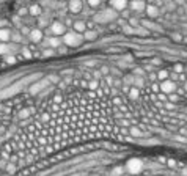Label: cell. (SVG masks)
Returning <instances> with one entry per match:
<instances>
[{"label":"cell","instance_id":"obj_1","mask_svg":"<svg viewBox=\"0 0 187 176\" xmlns=\"http://www.w3.org/2000/svg\"><path fill=\"white\" fill-rule=\"evenodd\" d=\"M83 41V35L76 33V32H71V33H64L63 35V43L68 46V47H77L80 46Z\"/></svg>","mask_w":187,"mask_h":176},{"label":"cell","instance_id":"obj_2","mask_svg":"<svg viewBox=\"0 0 187 176\" xmlns=\"http://www.w3.org/2000/svg\"><path fill=\"white\" fill-rule=\"evenodd\" d=\"M118 13L115 10H104L95 16V21L99 24H106V22H112V21H116Z\"/></svg>","mask_w":187,"mask_h":176},{"label":"cell","instance_id":"obj_3","mask_svg":"<svg viewBox=\"0 0 187 176\" xmlns=\"http://www.w3.org/2000/svg\"><path fill=\"white\" fill-rule=\"evenodd\" d=\"M24 82H25V80H21V82L14 83L13 87H8V88L2 90V91H0V99H6V98H11V96H14L16 93H19V91H21V90L24 88Z\"/></svg>","mask_w":187,"mask_h":176},{"label":"cell","instance_id":"obj_4","mask_svg":"<svg viewBox=\"0 0 187 176\" xmlns=\"http://www.w3.org/2000/svg\"><path fill=\"white\" fill-rule=\"evenodd\" d=\"M126 168H127V171L137 174V173H140V171L143 170V162L140 160V159H130L127 162V165H126Z\"/></svg>","mask_w":187,"mask_h":176},{"label":"cell","instance_id":"obj_5","mask_svg":"<svg viewBox=\"0 0 187 176\" xmlns=\"http://www.w3.org/2000/svg\"><path fill=\"white\" fill-rule=\"evenodd\" d=\"M161 90H162V93H165V95H171L173 91L176 90V83L173 80H170V79H167V80H164L161 83Z\"/></svg>","mask_w":187,"mask_h":176},{"label":"cell","instance_id":"obj_6","mask_svg":"<svg viewBox=\"0 0 187 176\" xmlns=\"http://www.w3.org/2000/svg\"><path fill=\"white\" fill-rule=\"evenodd\" d=\"M49 85V79H44V80H40V82H36V83H32V87H30V93L32 95H36V93H40V91L43 88H46Z\"/></svg>","mask_w":187,"mask_h":176},{"label":"cell","instance_id":"obj_7","mask_svg":"<svg viewBox=\"0 0 187 176\" xmlns=\"http://www.w3.org/2000/svg\"><path fill=\"white\" fill-rule=\"evenodd\" d=\"M129 8L132 11H145V8H146V3H145V0H130L129 2Z\"/></svg>","mask_w":187,"mask_h":176},{"label":"cell","instance_id":"obj_8","mask_svg":"<svg viewBox=\"0 0 187 176\" xmlns=\"http://www.w3.org/2000/svg\"><path fill=\"white\" fill-rule=\"evenodd\" d=\"M82 6H83L82 0H69V3H68L69 11H71V13H74V14L80 13V11H82Z\"/></svg>","mask_w":187,"mask_h":176},{"label":"cell","instance_id":"obj_9","mask_svg":"<svg viewBox=\"0 0 187 176\" xmlns=\"http://www.w3.org/2000/svg\"><path fill=\"white\" fill-rule=\"evenodd\" d=\"M110 5H112V8H113L115 11H123V10H126V6L129 5V2L127 0H110Z\"/></svg>","mask_w":187,"mask_h":176},{"label":"cell","instance_id":"obj_10","mask_svg":"<svg viewBox=\"0 0 187 176\" xmlns=\"http://www.w3.org/2000/svg\"><path fill=\"white\" fill-rule=\"evenodd\" d=\"M50 30H52L54 35L58 36V35H64V33H66V27H64L61 22L57 21V22H54V24L50 25Z\"/></svg>","mask_w":187,"mask_h":176},{"label":"cell","instance_id":"obj_11","mask_svg":"<svg viewBox=\"0 0 187 176\" xmlns=\"http://www.w3.org/2000/svg\"><path fill=\"white\" fill-rule=\"evenodd\" d=\"M30 40L33 41V43H41V40H43V36H44V33L40 30V29H35V30H30Z\"/></svg>","mask_w":187,"mask_h":176},{"label":"cell","instance_id":"obj_12","mask_svg":"<svg viewBox=\"0 0 187 176\" xmlns=\"http://www.w3.org/2000/svg\"><path fill=\"white\" fill-rule=\"evenodd\" d=\"M145 11H146V14L149 16V17H157L159 16V8L156 6V5H146V8H145Z\"/></svg>","mask_w":187,"mask_h":176},{"label":"cell","instance_id":"obj_13","mask_svg":"<svg viewBox=\"0 0 187 176\" xmlns=\"http://www.w3.org/2000/svg\"><path fill=\"white\" fill-rule=\"evenodd\" d=\"M72 27H74V32H76V33H85L87 32V25H85V22H82V21H76L72 24Z\"/></svg>","mask_w":187,"mask_h":176},{"label":"cell","instance_id":"obj_14","mask_svg":"<svg viewBox=\"0 0 187 176\" xmlns=\"http://www.w3.org/2000/svg\"><path fill=\"white\" fill-rule=\"evenodd\" d=\"M61 43H63V40H60V38H49V41H47V44L50 46V47H60L61 46Z\"/></svg>","mask_w":187,"mask_h":176},{"label":"cell","instance_id":"obj_15","mask_svg":"<svg viewBox=\"0 0 187 176\" xmlns=\"http://www.w3.org/2000/svg\"><path fill=\"white\" fill-rule=\"evenodd\" d=\"M129 132L132 134L134 137H142V135H143V132L140 131L138 127H135V126H130V127H129Z\"/></svg>","mask_w":187,"mask_h":176},{"label":"cell","instance_id":"obj_16","mask_svg":"<svg viewBox=\"0 0 187 176\" xmlns=\"http://www.w3.org/2000/svg\"><path fill=\"white\" fill-rule=\"evenodd\" d=\"M11 38V33L8 30H0V41H8Z\"/></svg>","mask_w":187,"mask_h":176},{"label":"cell","instance_id":"obj_17","mask_svg":"<svg viewBox=\"0 0 187 176\" xmlns=\"http://www.w3.org/2000/svg\"><path fill=\"white\" fill-rule=\"evenodd\" d=\"M30 14H33V16H40L41 14V6L40 5H33V6H30Z\"/></svg>","mask_w":187,"mask_h":176},{"label":"cell","instance_id":"obj_18","mask_svg":"<svg viewBox=\"0 0 187 176\" xmlns=\"http://www.w3.org/2000/svg\"><path fill=\"white\" fill-rule=\"evenodd\" d=\"M142 25L145 27V29L148 30V29H151V30H159V27L156 25V24H151V22H148V21H145V22H142Z\"/></svg>","mask_w":187,"mask_h":176},{"label":"cell","instance_id":"obj_19","mask_svg":"<svg viewBox=\"0 0 187 176\" xmlns=\"http://www.w3.org/2000/svg\"><path fill=\"white\" fill-rule=\"evenodd\" d=\"M83 38H87V40H95V38H96V32H95V30H87L85 35H83Z\"/></svg>","mask_w":187,"mask_h":176},{"label":"cell","instance_id":"obj_20","mask_svg":"<svg viewBox=\"0 0 187 176\" xmlns=\"http://www.w3.org/2000/svg\"><path fill=\"white\" fill-rule=\"evenodd\" d=\"M157 77L161 79V80H167V77L170 79V72H168V71H165V69H164V71H161V72L157 74Z\"/></svg>","mask_w":187,"mask_h":176},{"label":"cell","instance_id":"obj_21","mask_svg":"<svg viewBox=\"0 0 187 176\" xmlns=\"http://www.w3.org/2000/svg\"><path fill=\"white\" fill-rule=\"evenodd\" d=\"M129 95H130V98L137 99V98H138V90H137V88H132V90H130V93H129Z\"/></svg>","mask_w":187,"mask_h":176},{"label":"cell","instance_id":"obj_22","mask_svg":"<svg viewBox=\"0 0 187 176\" xmlns=\"http://www.w3.org/2000/svg\"><path fill=\"white\" fill-rule=\"evenodd\" d=\"M30 115V110H22V112L19 113V118H27Z\"/></svg>","mask_w":187,"mask_h":176},{"label":"cell","instance_id":"obj_23","mask_svg":"<svg viewBox=\"0 0 187 176\" xmlns=\"http://www.w3.org/2000/svg\"><path fill=\"white\" fill-rule=\"evenodd\" d=\"M101 3V0H88V5L90 6H98Z\"/></svg>","mask_w":187,"mask_h":176},{"label":"cell","instance_id":"obj_24","mask_svg":"<svg viewBox=\"0 0 187 176\" xmlns=\"http://www.w3.org/2000/svg\"><path fill=\"white\" fill-rule=\"evenodd\" d=\"M6 61H8V63H11V64H13V63H16V58L13 57V55H8V57H6Z\"/></svg>","mask_w":187,"mask_h":176},{"label":"cell","instance_id":"obj_25","mask_svg":"<svg viewBox=\"0 0 187 176\" xmlns=\"http://www.w3.org/2000/svg\"><path fill=\"white\" fill-rule=\"evenodd\" d=\"M13 40H14V41H21L22 38H21V35H14V36H13Z\"/></svg>","mask_w":187,"mask_h":176},{"label":"cell","instance_id":"obj_26","mask_svg":"<svg viewBox=\"0 0 187 176\" xmlns=\"http://www.w3.org/2000/svg\"><path fill=\"white\" fill-rule=\"evenodd\" d=\"M175 69H176L175 72H181V69H182V68L179 66V64H176V66H175Z\"/></svg>","mask_w":187,"mask_h":176},{"label":"cell","instance_id":"obj_27","mask_svg":"<svg viewBox=\"0 0 187 176\" xmlns=\"http://www.w3.org/2000/svg\"><path fill=\"white\" fill-rule=\"evenodd\" d=\"M2 52H6V46H0V53Z\"/></svg>","mask_w":187,"mask_h":176}]
</instances>
